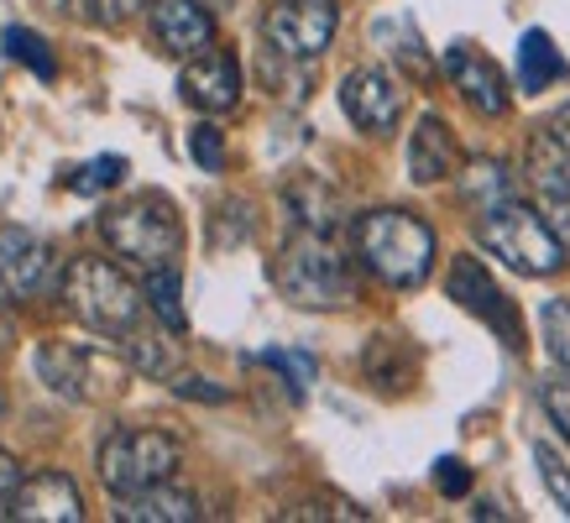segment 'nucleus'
Instances as JSON below:
<instances>
[{
    "label": "nucleus",
    "instance_id": "obj_17",
    "mask_svg": "<svg viewBox=\"0 0 570 523\" xmlns=\"http://www.w3.org/2000/svg\"><path fill=\"white\" fill-rule=\"evenodd\" d=\"M523 174L529 184H566L570 178V105L550 110L534 126V137L523 147Z\"/></svg>",
    "mask_w": 570,
    "mask_h": 523
},
{
    "label": "nucleus",
    "instance_id": "obj_31",
    "mask_svg": "<svg viewBox=\"0 0 570 523\" xmlns=\"http://www.w3.org/2000/svg\"><path fill=\"white\" fill-rule=\"evenodd\" d=\"M189 157L205 168V174H220L225 168V137L215 131V121H199L189 131Z\"/></svg>",
    "mask_w": 570,
    "mask_h": 523
},
{
    "label": "nucleus",
    "instance_id": "obj_37",
    "mask_svg": "<svg viewBox=\"0 0 570 523\" xmlns=\"http://www.w3.org/2000/svg\"><path fill=\"white\" fill-rule=\"evenodd\" d=\"M17 346V325H11V314H6V304H0V356Z\"/></svg>",
    "mask_w": 570,
    "mask_h": 523
},
{
    "label": "nucleus",
    "instance_id": "obj_21",
    "mask_svg": "<svg viewBox=\"0 0 570 523\" xmlns=\"http://www.w3.org/2000/svg\"><path fill=\"white\" fill-rule=\"evenodd\" d=\"M121 356L131 372H141V377H157V383H174L178 377V341L174 330H147V319H141L137 330L121 335Z\"/></svg>",
    "mask_w": 570,
    "mask_h": 523
},
{
    "label": "nucleus",
    "instance_id": "obj_5",
    "mask_svg": "<svg viewBox=\"0 0 570 523\" xmlns=\"http://www.w3.org/2000/svg\"><path fill=\"white\" fill-rule=\"evenodd\" d=\"M476 241H482L487 257L508 262V267L523 273V278H550V273L566 267V246L554 241L550 226L539 220V209L523 205L519 194L502 199L498 209L476 215Z\"/></svg>",
    "mask_w": 570,
    "mask_h": 523
},
{
    "label": "nucleus",
    "instance_id": "obj_30",
    "mask_svg": "<svg viewBox=\"0 0 570 523\" xmlns=\"http://www.w3.org/2000/svg\"><path fill=\"white\" fill-rule=\"evenodd\" d=\"M539 325H544V346H550V356L570 372V304H544V314H539Z\"/></svg>",
    "mask_w": 570,
    "mask_h": 523
},
{
    "label": "nucleus",
    "instance_id": "obj_33",
    "mask_svg": "<svg viewBox=\"0 0 570 523\" xmlns=\"http://www.w3.org/2000/svg\"><path fill=\"white\" fill-rule=\"evenodd\" d=\"M539 403H544V414H550L554 430L570 440V372L566 377H550V383L539 387Z\"/></svg>",
    "mask_w": 570,
    "mask_h": 523
},
{
    "label": "nucleus",
    "instance_id": "obj_35",
    "mask_svg": "<svg viewBox=\"0 0 570 523\" xmlns=\"http://www.w3.org/2000/svg\"><path fill=\"white\" fill-rule=\"evenodd\" d=\"M168 387H174L178 398H199V403H225V398H230L225 387H209L205 377H184V372H178V377H174Z\"/></svg>",
    "mask_w": 570,
    "mask_h": 523
},
{
    "label": "nucleus",
    "instance_id": "obj_2",
    "mask_svg": "<svg viewBox=\"0 0 570 523\" xmlns=\"http://www.w3.org/2000/svg\"><path fill=\"white\" fill-rule=\"evenodd\" d=\"M351 251L387 288H419L434 273L440 241L414 209H366L351 226Z\"/></svg>",
    "mask_w": 570,
    "mask_h": 523
},
{
    "label": "nucleus",
    "instance_id": "obj_13",
    "mask_svg": "<svg viewBox=\"0 0 570 523\" xmlns=\"http://www.w3.org/2000/svg\"><path fill=\"white\" fill-rule=\"evenodd\" d=\"M445 79L461 89V100L476 116H508V105H513V89H508L502 69L471 42H450L445 48Z\"/></svg>",
    "mask_w": 570,
    "mask_h": 523
},
{
    "label": "nucleus",
    "instance_id": "obj_3",
    "mask_svg": "<svg viewBox=\"0 0 570 523\" xmlns=\"http://www.w3.org/2000/svg\"><path fill=\"white\" fill-rule=\"evenodd\" d=\"M58 294L69 304V314L85 325V330L105 335V341H121L126 330H137L147 319V304H141V283H131L105 257H73L58 278Z\"/></svg>",
    "mask_w": 570,
    "mask_h": 523
},
{
    "label": "nucleus",
    "instance_id": "obj_16",
    "mask_svg": "<svg viewBox=\"0 0 570 523\" xmlns=\"http://www.w3.org/2000/svg\"><path fill=\"white\" fill-rule=\"evenodd\" d=\"M455 168H461L455 131H450L445 116L424 110L419 126L409 131V178H414L419 189H430V184H440V178H455Z\"/></svg>",
    "mask_w": 570,
    "mask_h": 523
},
{
    "label": "nucleus",
    "instance_id": "obj_8",
    "mask_svg": "<svg viewBox=\"0 0 570 523\" xmlns=\"http://www.w3.org/2000/svg\"><path fill=\"white\" fill-rule=\"evenodd\" d=\"M63 257L52 251L48 236L27 226H0V304H32L58 294Z\"/></svg>",
    "mask_w": 570,
    "mask_h": 523
},
{
    "label": "nucleus",
    "instance_id": "obj_18",
    "mask_svg": "<svg viewBox=\"0 0 570 523\" xmlns=\"http://www.w3.org/2000/svg\"><path fill=\"white\" fill-rule=\"evenodd\" d=\"M116 519L121 523H194L199 519V497L168 476V482H153V487L116 497Z\"/></svg>",
    "mask_w": 570,
    "mask_h": 523
},
{
    "label": "nucleus",
    "instance_id": "obj_1",
    "mask_svg": "<svg viewBox=\"0 0 570 523\" xmlns=\"http://www.w3.org/2000/svg\"><path fill=\"white\" fill-rule=\"evenodd\" d=\"M273 283L277 294L298 304V309H351L362 298V278H356V257L335 241V230H304L298 226L283 251L273 257Z\"/></svg>",
    "mask_w": 570,
    "mask_h": 523
},
{
    "label": "nucleus",
    "instance_id": "obj_11",
    "mask_svg": "<svg viewBox=\"0 0 570 523\" xmlns=\"http://www.w3.org/2000/svg\"><path fill=\"white\" fill-rule=\"evenodd\" d=\"M341 110L366 137H393L403 121V85L387 69H351L341 79Z\"/></svg>",
    "mask_w": 570,
    "mask_h": 523
},
{
    "label": "nucleus",
    "instance_id": "obj_9",
    "mask_svg": "<svg viewBox=\"0 0 570 523\" xmlns=\"http://www.w3.org/2000/svg\"><path fill=\"white\" fill-rule=\"evenodd\" d=\"M341 27V6L335 0H277L273 11L262 17V42L277 58H294V63H320L335 42Z\"/></svg>",
    "mask_w": 570,
    "mask_h": 523
},
{
    "label": "nucleus",
    "instance_id": "obj_7",
    "mask_svg": "<svg viewBox=\"0 0 570 523\" xmlns=\"http://www.w3.org/2000/svg\"><path fill=\"white\" fill-rule=\"evenodd\" d=\"M178 461H184V445L174 435H163V430H110L100 440L95 471H100L110 497H126V492L178 476Z\"/></svg>",
    "mask_w": 570,
    "mask_h": 523
},
{
    "label": "nucleus",
    "instance_id": "obj_19",
    "mask_svg": "<svg viewBox=\"0 0 570 523\" xmlns=\"http://www.w3.org/2000/svg\"><path fill=\"white\" fill-rule=\"evenodd\" d=\"M283 205L294 215V226L304 230H335L341 215H346V199L335 184H325L320 174H298L288 189H283Z\"/></svg>",
    "mask_w": 570,
    "mask_h": 523
},
{
    "label": "nucleus",
    "instance_id": "obj_34",
    "mask_svg": "<svg viewBox=\"0 0 570 523\" xmlns=\"http://www.w3.org/2000/svg\"><path fill=\"white\" fill-rule=\"evenodd\" d=\"M434 487L445 492V497H466L471 492V466L461 455H440L434 461Z\"/></svg>",
    "mask_w": 570,
    "mask_h": 523
},
{
    "label": "nucleus",
    "instance_id": "obj_24",
    "mask_svg": "<svg viewBox=\"0 0 570 523\" xmlns=\"http://www.w3.org/2000/svg\"><path fill=\"white\" fill-rule=\"evenodd\" d=\"M0 48H6V58L27 63L37 79H58V58H52L48 37H37L32 27H6V32H0Z\"/></svg>",
    "mask_w": 570,
    "mask_h": 523
},
{
    "label": "nucleus",
    "instance_id": "obj_29",
    "mask_svg": "<svg viewBox=\"0 0 570 523\" xmlns=\"http://www.w3.org/2000/svg\"><path fill=\"white\" fill-rule=\"evenodd\" d=\"M534 466H539V476H544V487H550L554 507L570 519V471H566V461H560V451H554V445H534Z\"/></svg>",
    "mask_w": 570,
    "mask_h": 523
},
{
    "label": "nucleus",
    "instance_id": "obj_14",
    "mask_svg": "<svg viewBox=\"0 0 570 523\" xmlns=\"http://www.w3.org/2000/svg\"><path fill=\"white\" fill-rule=\"evenodd\" d=\"M11 519L17 523H79L85 519V497H79L69 471H37V476H21V487L11 492Z\"/></svg>",
    "mask_w": 570,
    "mask_h": 523
},
{
    "label": "nucleus",
    "instance_id": "obj_28",
    "mask_svg": "<svg viewBox=\"0 0 570 523\" xmlns=\"http://www.w3.org/2000/svg\"><path fill=\"white\" fill-rule=\"evenodd\" d=\"M121 178H126V157L105 152V157H89L85 168L69 178V189L73 194H105V189H116Z\"/></svg>",
    "mask_w": 570,
    "mask_h": 523
},
{
    "label": "nucleus",
    "instance_id": "obj_36",
    "mask_svg": "<svg viewBox=\"0 0 570 523\" xmlns=\"http://www.w3.org/2000/svg\"><path fill=\"white\" fill-rule=\"evenodd\" d=\"M21 476H27V471H21V461L0 445V497H11V492L21 487Z\"/></svg>",
    "mask_w": 570,
    "mask_h": 523
},
{
    "label": "nucleus",
    "instance_id": "obj_27",
    "mask_svg": "<svg viewBox=\"0 0 570 523\" xmlns=\"http://www.w3.org/2000/svg\"><path fill=\"white\" fill-rule=\"evenodd\" d=\"M252 362H257V366H273V372H283V383H288V393H294V398H304V393H309L314 372H320L309 351H257Z\"/></svg>",
    "mask_w": 570,
    "mask_h": 523
},
{
    "label": "nucleus",
    "instance_id": "obj_23",
    "mask_svg": "<svg viewBox=\"0 0 570 523\" xmlns=\"http://www.w3.org/2000/svg\"><path fill=\"white\" fill-rule=\"evenodd\" d=\"M141 304L153 314L163 330L184 335L189 330V314H184V278H178V262L174 267H147L141 273Z\"/></svg>",
    "mask_w": 570,
    "mask_h": 523
},
{
    "label": "nucleus",
    "instance_id": "obj_25",
    "mask_svg": "<svg viewBox=\"0 0 570 523\" xmlns=\"http://www.w3.org/2000/svg\"><path fill=\"white\" fill-rule=\"evenodd\" d=\"M262 79H267V95H277V100H304L309 95V63L277 58L273 48L262 52Z\"/></svg>",
    "mask_w": 570,
    "mask_h": 523
},
{
    "label": "nucleus",
    "instance_id": "obj_32",
    "mask_svg": "<svg viewBox=\"0 0 570 523\" xmlns=\"http://www.w3.org/2000/svg\"><path fill=\"white\" fill-rule=\"evenodd\" d=\"M283 519H346V523H362V519H366V507L346 503V497H309V503L288 507Z\"/></svg>",
    "mask_w": 570,
    "mask_h": 523
},
{
    "label": "nucleus",
    "instance_id": "obj_20",
    "mask_svg": "<svg viewBox=\"0 0 570 523\" xmlns=\"http://www.w3.org/2000/svg\"><path fill=\"white\" fill-rule=\"evenodd\" d=\"M455 189H461V205L471 215H487V209H498L502 199L519 194V174L498 157H476V162H466V174H455Z\"/></svg>",
    "mask_w": 570,
    "mask_h": 523
},
{
    "label": "nucleus",
    "instance_id": "obj_12",
    "mask_svg": "<svg viewBox=\"0 0 570 523\" xmlns=\"http://www.w3.org/2000/svg\"><path fill=\"white\" fill-rule=\"evenodd\" d=\"M445 288H450V298H455L461 309L476 314L482 325H492V330L502 335V346H523L519 314H513L508 294H502L498 283H492V273L482 267V257H455V262H450Z\"/></svg>",
    "mask_w": 570,
    "mask_h": 523
},
{
    "label": "nucleus",
    "instance_id": "obj_26",
    "mask_svg": "<svg viewBox=\"0 0 570 523\" xmlns=\"http://www.w3.org/2000/svg\"><path fill=\"white\" fill-rule=\"evenodd\" d=\"M534 209H539V220L550 226V236L560 246H566V257H570V178L566 184H534Z\"/></svg>",
    "mask_w": 570,
    "mask_h": 523
},
{
    "label": "nucleus",
    "instance_id": "obj_38",
    "mask_svg": "<svg viewBox=\"0 0 570 523\" xmlns=\"http://www.w3.org/2000/svg\"><path fill=\"white\" fill-rule=\"evenodd\" d=\"M11 519V497H0V523Z\"/></svg>",
    "mask_w": 570,
    "mask_h": 523
},
{
    "label": "nucleus",
    "instance_id": "obj_15",
    "mask_svg": "<svg viewBox=\"0 0 570 523\" xmlns=\"http://www.w3.org/2000/svg\"><path fill=\"white\" fill-rule=\"evenodd\" d=\"M153 37L163 52H174V58H194V52H205L215 42V17H209L199 0H153Z\"/></svg>",
    "mask_w": 570,
    "mask_h": 523
},
{
    "label": "nucleus",
    "instance_id": "obj_6",
    "mask_svg": "<svg viewBox=\"0 0 570 523\" xmlns=\"http://www.w3.org/2000/svg\"><path fill=\"white\" fill-rule=\"evenodd\" d=\"M37 377L69 403H105L126 387L131 366H126V356H110L105 346L42 341V346H37Z\"/></svg>",
    "mask_w": 570,
    "mask_h": 523
},
{
    "label": "nucleus",
    "instance_id": "obj_10",
    "mask_svg": "<svg viewBox=\"0 0 570 523\" xmlns=\"http://www.w3.org/2000/svg\"><path fill=\"white\" fill-rule=\"evenodd\" d=\"M242 63L230 48H215L209 42L205 52L184 58V73H178V95L184 105H194L199 116H230L242 105Z\"/></svg>",
    "mask_w": 570,
    "mask_h": 523
},
{
    "label": "nucleus",
    "instance_id": "obj_4",
    "mask_svg": "<svg viewBox=\"0 0 570 523\" xmlns=\"http://www.w3.org/2000/svg\"><path fill=\"white\" fill-rule=\"evenodd\" d=\"M105 246L126 257L131 267H174L184 257V220L168 194H131L121 205H110L100 215Z\"/></svg>",
    "mask_w": 570,
    "mask_h": 523
},
{
    "label": "nucleus",
    "instance_id": "obj_22",
    "mask_svg": "<svg viewBox=\"0 0 570 523\" xmlns=\"http://www.w3.org/2000/svg\"><path fill=\"white\" fill-rule=\"evenodd\" d=\"M554 79H566V58H560V48L550 42L544 27H529L519 37V89L523 95H544Z\"/></svg>",
    "mask_w": 570,
    "mask_h": 523
}]
</instances>
